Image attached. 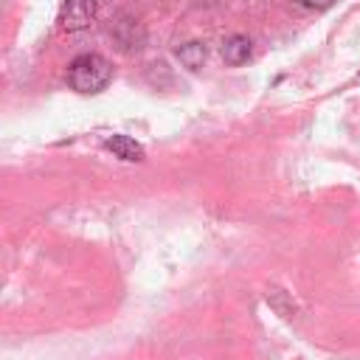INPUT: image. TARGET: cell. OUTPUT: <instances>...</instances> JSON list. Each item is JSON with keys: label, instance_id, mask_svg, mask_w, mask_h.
Returning a JSON list of instances; mask_svg holds the SVG:
<instances>
[{"label": "cell", "instance_id": "cell-5", "mask_svg": "<svg viewBox=\"0 0 360 360\" xmlns=\"http://www.w3.org/2000/svg\"><path fill=\"white\" fill-rule=\"evenodd\" d=\"M265 301H268V304H270V310H273L276 315H282V318H293V315L298 312V307H296L293 296H290L287 290H282V287H268Z\"/></svg>", "mask_w": 360, "mask_h": 360}, {"label": "cell", "instance_id": "cell-7", "mask_svg": "<svg viewBox=\"0 0 360 360\" xmlns=\"http://www.w3.org/2000/svg\"><path fill=\"white\" fill-rule=\"evenodd\" d=\"M301 6H307V9H329L335 0H298Z\"/></svg>", "mask_w": 360, "mask_h": 360}, {"label": "cell", "instance_id": "cell-4", "mask_svg": "<svg viewBox=\"0 0 360 360\" xmlns=\"http://www.w3.org/2000/svg\"><path fill=\"white\" fill-rule=\"evenodd\" d=\"M251 40L245 37V34H234V37H228L226 43H223V60L228 62V65H245L248 60H251Z\"/></svg>", "mask_w": 360, "mask_h": 360}, {"label": "cell", "instance_id": "cell-3", "mask_svg": "<svg viewBox=\"0 0 360 360\" xmlns=\"http://www.w3.org/2000/svg\"><path fill=\"white\" fill-rule=\"evenodd\" d=\"M104 146H107L116 158H121V160H127V163H141V160H144V146H141L135 138H130V135H110V138L104 141Z\"/></svg>", "mask_w": 360, "mask_h": 360}, {"label": "cell", "instance_id": "cell-2", "mask_svg": "<svg viewBox=\"0 0 360 360\" xmlns=\"http://www.w3.org/2000/svg\"><path fill=\"white\" fill-rule=\"evenodd\" d=\"M96 18V0H68L62 9V29L65 32H82Z\"/></svg>", "mask_w": 360, "mask_h": 360}, {"label": "cell", "instance_id": "cell-1", "mask_svg": "<svg viewBox=\"0 0 360 360\" xmlns=\"http://www.w3.org/2000/svg\"><path fill=\"white\" fill-rule=\"evenodd\" d=\"M113 65L99 54H82L68 68V85L76 93H99L110 85Z\"/></svg>", "mask_w": 360, "mask_h": 360}, {"label": "cell", "instance_id": "cell-6", "mask_svg": "<svg viewBox=\"0 0 360 360\" xmlns=\"http://www.w3.org/2000/svg\"><path fill=\"white\" fill-rule=\"evenodd\" d=\"M206 57H209V51H206V46H203V43H186V46H180V48H177V60H180V65L189 68V71L203 68Z\"/></svg>", "mask_w": 360, "mask_h": 360}]
</instances>
